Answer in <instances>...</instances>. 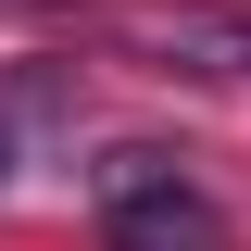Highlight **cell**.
<instances>
[{"label":"cell","mask_w":251,"mask_h":251,"mask_svg":"<svg viewBox=\"0 0 251 251\" xmlns=\"http://www.w3.org/2000/svg\"><path fill=\"white\" fill-rule=\"evenodd\" d=\"M13 176H25V151H13V100H0V188H13Z\"/></svg>","instance_id":"3"},{"label":"cell","mask_w":251,"mask_h":251,"mask_svg":"<svg viewBox=\"0 0 251 251\" xmlns=\"http://www.w3.org/2000/svg\"><path fill=\"white\" fill-rule=\"evenodd\" d=\"M113 50L163 63V75H251V0H126Z\"/></svg>","instance_id":"2"},{"label":"cell","mask_w":251,"mask_h":251,"mask_svg":"<svg viewBox=\"0 0 251 251\" xmlns=\"http://www.w3.org/2000/svg\"><path fill=\"white\" fill-rule=\"evenodd\" d=\"M88 201H100V251H239L226 201L188 176L176 151H151V138L100 151L88 163Z\"/></svg>","instance_id":"1"}]
</instances>
